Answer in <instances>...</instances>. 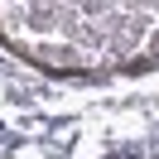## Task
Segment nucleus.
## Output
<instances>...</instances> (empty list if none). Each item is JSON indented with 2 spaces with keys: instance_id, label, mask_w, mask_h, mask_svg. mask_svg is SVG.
<instances>
[{
  "instance_id": "f257e3e1",
  "label": "nucleus",
  "mask_w": 159,
  "mask_h": 159,
  "mask_svg": "<svg viewBox=\"0 0 159 159\" xmlns=\"http://www.w3.org/2000/svg\"><path fill=\"white\" fill-rule=\"evenodd\" d=\"M0 29L58 72L130 68L159 53V0H0Z\"/></svg>"
}]
</instances>
